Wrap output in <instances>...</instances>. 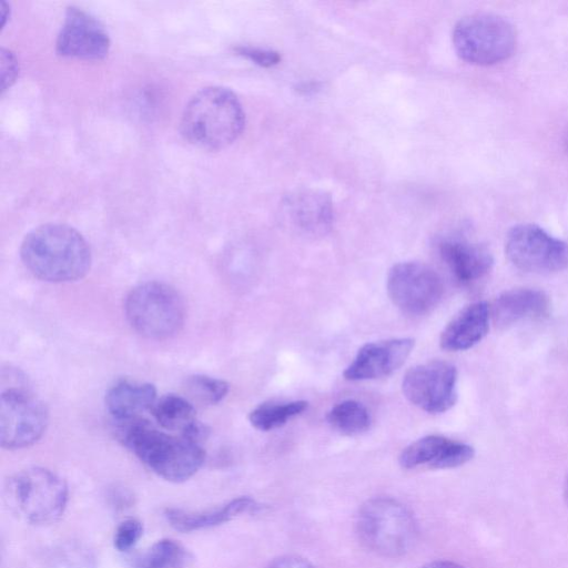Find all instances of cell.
Wrapping results in <instances>:
<instances>
[{
  "mask_svg": "<svg viewBox=\"0 0 568 568\" xmlns=\"http://www.w3.org/2000/svg\"><path fill=\"white\" fill-rule=\"evenodd\" d=\"M20 255L24 266L47 282H72L83 277L91 265V251L73 227L49 223L29 232Z\"/></svg>",
  "mask_w": 568,
  "mask_h": 568,
  "instance_id": "6da1fadb",
  "label": "cell"
},
{
  "mask_svg": "<svg viewBox=\"0 0 568 568\" xmlns=\"http://www.w3.org/2000/svg\"><path fill=\"white\" fill-rule=\"evenodd\" d=\"M124 423L121 430L124 445L164 480L185 481L202 467L205 459L202 444L182 435H170L139 417Z\"/></svg>",
  "mask_w": 568,
  "mask_h": 568,
  "instance_id": "7a4b0ae2",
  "label": "cell"
},
{
  "mask_svg": "<svg viewBox=\"0 0 568 568\" xmlns=\"http://www.w3.org/2000/svg\"><path fill=\"white\" fill-rule=\"evenodd\" d=\"M244 124L245 113L237 97L226 88L207 87L187 102L180 130L189 143L219 151L240 136Z\"/></svg>",
  "mask_w": 568,
  "mask_h": 568,
  "instance_id": "3957f363",
  "label": "cell"
},
{
  "mask_svg": "<svg viewBox=\"0 0 568 568\" xmlns=\"http://www.w3.org/2000/svg\"><path fill=\"white\" fill-rule=\"evenodd\" d=\"M356 531L371 551L395 558L414 546L418 526L410 509L399 500L378 496L367 499L358 509Z\"/></svg>",
  "mask_w": 568,
  "mask_h": 568,
  "instance_id": "277c9868",
  "label": "cell"
},
{
  "mask_svg": "<svg viewBox=\"0 0 568 568\" xmlns=\"http://www.w3.org/2000/svg\"><path fill=\"white\" fill-rule=\"evenodd\" d=\"M11 511L27 524L44 526L55 523L63 515L69 488L54 471L39 466L13 474L4 488Z\"/></svg>",
  "mask_w": 568,
  "mask_h": 568,
  "instance_id": "5b68a950",
  "label": "cell"
},
{
  "mask_svg": "<svg viewBox=\"0 0 568 568\" xmlns=\"http://www.w3.org/2000/svg\"><path fill=\"white\" fill-rule=\"evenodd\" d=\"M124 308L132 328L151 339L175 335L185 318L182 297L172 286L161 282L135 286L129 293Z\"/></svg>",
  "mask_w": 568,
  "mask_h": 568,
  "instance_id": "8992f818",
  "label": "cell"
},
{
  "mask_svg": "<svg viewBox=\"0 0 568 568\" xmlns=\"http://www.w3.org/2000/svg\"><path fill=\"white\" fill-rule=\"evenodd\" d=\"M457 54L476 65H493L507 60L516 47V33L504 18L474 13L460 19L453 31Z\"/></svg>",
  "mask_w": 568,
  "mask_h": 568,
  "instance_id": "52a82bcc",
  "label": "cell"
},
{
  "mask_svg": "<svg viewBox=\"0 0 568 568\" xmlns=\"http://www.w3.org/2000/svg\"><path fill=\"white\" fill-rule=\"evenodd\" d=\"M49 413L44 403L22 386H11L0 396V443L7 449L31 446L44 434Z\"/></svg>",
  "mask_w": 568,
  "mask_h": 568,
  "instance_id": "ba28073f",
  "label": "cell"
},
{
  "mask_svg": "<svg viewBox=\"0 0 568 568\" xmlns=\"http://www.w3.org/2000/svg\"><path fill=\"white\" fill-rule=\"evenodd\" d=\"M505 253L513 265L529 273H552L568 266V244L535 224L513 226Z\"/></svg>",
  "mask_w": 568,
  "mask_h": 568,
  "instance_id": "9c48e42d",
  "label": "cell"
},
{
  "mask_svg": "<svg viewBox=\"0 0 568 568\" xmlns=\"http://www.w3.org/2000/svg\"><path fill=\"white\" fill-rule=\"evenodd\" d=\"M386 286L393 304L412 316L432 312L444 293L440 276L419 262L395 264L388 272Z\"/></svg>",
  "mask_w": 568,
  "mask_h": 568,
  "instance_id": "30bf717a",
  "label": "cell"
},
{
  "mask_svg": "<svg viewBox=\"0 0 568 568\" xmlns=\"http://www.w3.org/2000/svg\"><path fill=\"white\" fill-rule=\"evenodd\" d=\"M457 369L445 361H429L408 369L402 382L404 396L418 408L439 414L457 400Z\"/></svg>",
  "mask_w": 568,
  "mask_h": 568,
  "instance_id": "8fae6325",
  "label": "cell"
},
{
  "mask_svg": "<svg viewBox=\"0 0 568 568\" xmlns=\"http://www.w3.org/2000/svg\"><path fill=\"white\" fill-rule=\"evenodd\" d=\"M110 44L108 32L94 17L79 8H68L55 42L60 55L100 60L108 54Z\"/></svg>",
  "mask_w": 568,
  "mask_h": 568,
  "instance_id": "7c38bea8",
  "label": "cell"
},
{
  "mask_svg": "<svg viewBox=\"0 0 568 568\" xmlns=\"http://www.w3.org/2000/svg\"><path fill=\"white\" fill-rule=\"evenodd\" d=\"M414 345L415 339L410 337L367 343L358 349L343 376L352 382L386 377L405 363Z\"/></svg>",
  "mask_w": 568,
  "mask_h": 568,
  "instance_id": "4fadbf2b",
  "label": "cell"
},
{
  "mask_svg": "<svg viewBox=\"0 0 568 568\" xmlns=\"http://www.w3.org/2000/svg\"><path fill=\"white\" fill-rule=\"evenodd\" d=\"M281 214L284 222L296 232L307 236H322L333 224V202L321 191H296L283 200Z\"/></svg>",
  "mask_w": 568,
  "mask_h": 568,
  "instance_id": "5bb4252c",
  "label": "cell"
},
{
  "mask_svg": "<svg viewBox=\"0 0 568 568\" xmlns=\"http://www.w3.org/2000/svg\"><path fill=\"white\" fill-rule=\"evenodd\" d=\"M474 455V448L466 443L442 435H427L403 449L399 464L406 469L417 467L447 469L468 463Z\"/></svg>",
  "mask_w": 568,
  "mask_h": 568,
  "instance_id": "9a60e30c",
  "label": "cell"
},
{
  "mask_svg": "<svg viewBox=\"0 0 568 568\" xmlns=\"http://www.w3.org/2000/svg\"><path fill=\"white\" fill-rule=\"evenodd\" d=\"M550 311L549 296L537 288H511L499 294L490 307L498 327H509L524 321L541 320Z\"/></svg>",
  "mask_w": 568,
  "mask_h": 568,
  "instance_id": "2e32d148",
  "label": "cell"
},
{
  "mask_svg": "<svg viewBox=\"0 0 568 568\" xmlns=\"http://www.w3.org/2000/svg\"><path fill=\"white\" fill-rule=\"evenodd\" d=\"M439 255L455 278L470 284L484 278L493 268L490 252L478 243L460 237H448L438 245Z\"/></svg>",
  "mask_w": 568,
  "mask_h": 568,
  "instance_id": "e0dca14e",
  "label": "cell"
},
{
  "mask_svg": "<svg viewBox=\"0 0 568 568\" xmlns=\"http://www.w3.org/2000/svg\"><path fill=\"white\" fill-rule=\"evenodd\" d=\"M490 307L486 302H474L463 307L443 329L439 344L449 352L471 348L489 328Z\"/></svg>",
  "mask_w": 568,
  "mask_h": 568,
  "instance_id": "ac0fdd59",
  "label": "cell"
},
{
  "mask_svg": "<svg viewBox=\"0 0 568 568\" xmlns=\"http://www.w3.org/2000/svg\"><path fill=\"white\" fill-rule=\"evenodd\" d=\"M257 508L258 504L253 498L241 496L224 505L205 510L166 508L164 517L175 530L191 532L223 525L242 514L254 511Z\"/></svg>",
  "mask_w": 568,
  "mask_h": 568,
  "instance_id": "d6986e66",
  "label": "cell"
},
{
  "mask_svg": "<svg viewBox=\"0 0 568 568\" xmlns=\"http://www.w3.org/2000/svg\"><path fill=\"white\" fill-rule=\"evenodd\" d=\"M156 402V389L150 383L121 381L105 395V405L110 414L120 422L138 418L152 408Z\"/></svg>",
  "mask_w": 568,
  "mask_h": 568,
  "instance_id": "ffe728a7",
  "label": "cell"
},
{
  "mask_svg": "<svg viewBox=\"0 0 568 568\" xmlns=\"http://www.w3.org/2000/svg\"><path fill=\"white\" fill-rule=\"evenodd\" d=\"M190 554L183 545L165 538L129 557L130 568H185Z\"/></svg>",
  "mask_w": 568,
  "mask_h": 568,
  "instance_id": "44dd1931",
  "label": "cell"
},
{
  "mask_svg": "<svg viewBox=\"0 0 568 568\" xmlns=\"http://www.w3.org/2000/svg\"><path fill=\"white\" fill-rule=\"evenodd\" d=\"M151 413L163 429L180 432V435L197 420L193 404L175 394L164 395L158 399Z\"/></svg>",
  "mask_w": 568,
  "mask_h": 568,
  "instance_id": "7402d4cb",
  "label": "cell"
},
{
  "mask_svg": "<svg viewBox=\"0 0 568 568\" xmlns=\"http://www.w3.org/2000/svg\"><path fill=\"white\" fill-rule=\"evenodd\" d=\"M326 420L332 428L348 436L362 434L371 425L367 408L354 399H346L333 406L326 414Z\"/></svg>",
  "mask_w": 568,
  "mask_h": 568,
  "instance_id": "603a6c76",
  "label": "cell"
},
{
  "mask_svg": "<svg viewBox=\"0 0 568 568\" xmlns=\"http://www.w3.org/2000/svg\"><path fill=\"white\" fill-rule=\"evenodd\" d=\"M307 406L306 400L267 402L252 409L248 414V420L254 428L268 432L285 425L288 419L303 413Z\"/></svg>",
  "mask_w": 568,
  "mask_h": 568,
  "instance_id": "cb8c5ba5",
  "label": "cell"
},
{
  "mask_svg": "<svg viewBox=\"0 0 568 568\" xmlns=\"http://www.w3.org/2000/svg\"><path fill=\"white\" fill-rule=\"evenodd\" d=\"M49 568H97L93 551L84 544L67 541L55 546L48 555Z\"/></svg>",
  "mask_w": 568,
  "mask_h": 568,
  "instance_id": "d4e9b609",
  "label": "cell"
},
{
  "mask_svg": "<svg viewBox=\"0 0 568 568\" xmlns=\"http://www.w3.org/2000/svg\"><path fill=\"white\" fill-rule=\"evenodd\" d=\"M229 388L225 381L206 375H193L186 379V390L202 404L220 403L229 393Z\"/></svg>",
  "mask_w": 568,
  "mask_h": 568,
  "instance_id": "484cf974",
  "label": "cell"
},
{
  "mask_svg": "<svg viewBox=\"0 0 568 568\" xmlns=\"http://www.w3.org/2000/svg\"><path fill=\"white\" fill-rule=\"evenodd\" d=\"M143 534L142 523L135 518H128L116 527L113 538L114 548L121 552L132 550Z\"/></svg>",
  "mask_w": 568,
  "mask_h": 568,
  "instance_id": "4316f807",
  "label": "cell"
},
{
  "mask_svg": "<svg viewBox=\"0 0 568 568\" xmlns=\"http://www.w3.org/2000/svg\"><path fill=\"white\" fill-rule=\"evenodd\" d=\"M236 51L262 67H272L280 62L281 57L276 51L255 47H239Z\"/></svg>",
  "mask_w": 568,
  "mask_h": 568,
  "instance_id": "83f0119b",
  "label": "cell"
},
{
  "mask_svg": "<svg viewBox=\"0 0 568 568\" xmlns=\"http://www.w3.org/2000/svg\"><path fill=\"white\" fill-rule=\"evenodd\" d=\"M1 91L8 89L14 81L19 72V65L14 54L8 50H1Z\"/></svg>",
  "mask_w": 568,
  "mask_h": 568,
  "instance_id": "f1b7e54d",
  "label": "cell"
},
{
  "mask_svg": "<svg viewBox=\"0 0 568 568\" xmlns=\"http://www.w3.org/2000/svg\"><path fill=\"white\" fill-rule=\"evenodd\" d=\"M266 568H316L307 559L297 555H285L272 560Z\"/></svg>",
  "mask_w": 568,
  "mask_h": 568,
  "instance_id": "f546056e",
  "label": "cell"
},
{
  "mask_svg": "<svg viewBox=\"0 0 568 568\" xmlns=\"http://www.w3.org/2000/svg\"><path fill=\"white\" fill-rule=\"evenodd\" d=\"M420 568H463V567L453 561L436 560V561L428 562V564L422 566Z\"/></svg>",
  "mask_w": 568,
  "mask_h": 568,
  "instance_id": "4dcf8cb0",
  "label": "cell"
},
{
  "mask_svg": "<svg viewBox=\"0 0 568 568\" xmlns=\"http://www.w3.org/2000/svg\"><path fill=\"white\" fill-rule=\"evenodd\" d=\"M565 498L568 503V476H567V479H566V483H565Z\"/></svg>",
  "mask_w": 568,
  "mask_h": 568,
  "instance_id": "1f68e13d",
  "label": "cell"
}]
</instances>
